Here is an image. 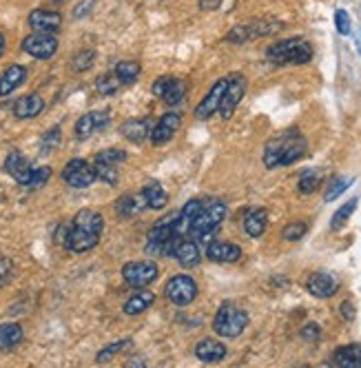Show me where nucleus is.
<instances>
[{
    "instance_id": "f257e3e1",
    "label": "nucleus",
    "mask_w": 361,
    "mask_h": 368,
    "mask_svg": "<svg viewBox=\"0 0 361 368\" xmlns=\"http://www.w3.org/2000/svg\"><path fill=\"white\" fill-rule=\"evenodd\" d=\"M308 151L306 138L297 129H288L271 138L264 147V165L266 169H277V167H288L293 162L302 160Z\"/></svg>"
},
{
    "instance_id": "f03ea898",
    "label": "nucleus",
    "mask_w": 361,
    "mask_h": 368,
    "mask_svg": "<svg viewBox=\"0 0 361 368\" xmlns=\"http://www.w3.org/2000/svg\"><path fill=\"white\" fill-rule=\"evenodd\" d=\"M105 231V218L93 209L78 211L69 224L67 249L73 253H87L98 247L100 237Z\"/></svg>"
},
{
    "instance_id": "7ed1b4c3",
    "label": "nucleus",
    "mask_w": 361,
    "mask_h": 368,
    "mask_svg": "<svg viewBox=\"0 0 361 368\" xmlns=\"http://www.w3.org/2000/svg\"><path fill=\"white\" fill-rule=\"evenodd\" d=\"M226 218V204L222 200H209L202 204V209L195 215L189 235L197 242V244H209L211 237L217 233L219 224Z\"/></svg>"
},
{
    "instance_id": "20e7f679",
    "label": "nucleus",
    "mask_w": 361,
    "mask_h": 368,
    "mask_svg": "<svg viewBox=\"0 0 361 368\" xmlns=\"http://www.w3.org/2000/svg\"><path fill=\"white\" fill-rule=\"evenodd\" d=\"M266 58L273 65H306L313 60V45L304 38H286L266 49Z\"/></svg>"
},
{
    "instance_id": "39448f33",
    "label": "nucleus",
    "mask_w": 361,
    "mask_h": 368,
    "mask_svg": "<svg viewBox=\"0 0 361 368\" xmlns=\"http://www.w3.org/2000/svg\"><path fill=\"white\" fill-rule=\"evenodd\" d=\"M246 326H248V313L233 302H224L213 317V331L224 339L239 337L246 331Z\"/></svg>"
},
{
    "instance_id": "423d86ee",
    "label": "nucleus",
    "mask_w": 361,
    "mask_h": 368,
    "mask_svg": "<svg viewBox=\"0 0 361 368\" xmlns=\"http://www.w3.org/2000/svg\"><path fill=\"white\" fill-rule=\"evenodd\" d=\"M175 222H177V213H169L153 224V229L147 235V253L149 255H153V257L171 255L173 244L179 237L175 231Z\"/></svg>"
},
{
    "instance_id": "0eeeda50",
    "label": "nucleus",
    "mask_w": 361,
    "mask_h": 368,
    "mask_svg": "<svg viewBox=\"0 0 361 368\" xmlns=\"http://www.w3.org/2000/svg\"><path fill=\"white\" fill-rule=\"evenodd\" d=\"M125 162H127L125 149H103L95 153L93 167H95L98 178L113 187V184H117V180H120V173H117L120 165H125Z\"/></svg>"
},
{
    "instance_id": "6e6552de",
    "label": "nucleus",
    "mask_w": 361,
    "mask_h": 368,
    "mask_svg": "<svg viewBox=\"0 0 361 368\" xmlns=\"http://www.w3.org/2000/svg\"><path fill=\"white\" fill-rule=\"evenodd\" d=\"M164 297L175 306H189L197 297V284L191 275H173L164 284Z\"/></svg>"
},
{
    "instance_id": "1a4fd4ad",
    "label": "nucleus",
    "mask_w": 361,
    "mask_h": 368,
    "mask_svg": "<svg viewBox=\"0 0 361 368\" xmlns=\"http://www.w3.org/2000/svg\"><path fill=\"white\" fill-rule=\"evenodd\" d=\"M122 277L133 289H145L157 277V264L149 260H131L122 267Z\"/></svg>"
},
{
    "instance_id": "9d476101",
    "label": "nucleus",
    "mask_w": 361,
    "mask_h": 368,
    "mask_svg": "<svg viewBox=\"0 0 361 368\" xmlns=\"http://www.w3.org/2000/svg\"><path fill=\"white\" fill-rule=\"evenodd\" d=\"M244 93H246V78L242 73H231L226 91L222 96V102H219V116H222V120L233 118L239 102L244 100Z\"/></svg>"
},
{
    "instance_id": "9b49d317",
    "label": "nucleus",
    "mask_w": 361,
    "mask_h": 368,
    "mask_svg": "<svg viewBox=\"0 0 361 368\" xmlns=\"http://www.w3.org/2000/svg\"><path fill=\"white\" fill-rule=\"evenodd\" d=\"M63 180L73 189H87L98 180V173H95V167L89 165L87 160L75 158V160H69L67 165H65Z\"/></svg>"
},
{
    "instance_id": "f8f14e48",
    "label": "nucleus",
    "mask_w": 361,
    "mask_h": 368,
    "mask_svg": "<svg viewBox=\"0 0 361 368\" xmlns=\"http://www.w3.org/2000/svg\"><path fill=\"white\" fill-rule=\"evenodd\" d=\"M151 91H153V96L162 98L164 105L177 107L179 102L187 98V83L182 78H175V76H162L153 83Z\"/></svg>"
},
{
    "instance_id": "ddd939ff",
    "label": "nucleus",
    "mask_w": 361,
    "mask_h": 368,
    "mask_svg": "<svg viewBox=\"0 0 361 368\" xmlns=\"http://www.w3.org/2000/svg\"><path fill=\"white\" fill-rule=\"evenodd\" d=\"M23 51L38 60H49L58 51V38H56V34L33 31L23 40Z\"/></svg>"
},
{
    "instance_id": "4468645a",
    "label": "nucleus",
    "mask_w": 361,
    "mask_h": 368,
    "mask_svg": "<svg viewBox=\"0 0 361 368\" xmlns=\"http://www.w3.org/2000/svg\"><path fill=\"white\" fill-rule=\"evenodd\" d=\"M171 255L179 262L182 269H195L199 262H202V251H199V244L189 235H179L173 244Z\"/></svg>"
},
{
    "instance_id": "2eb2a0df",
    "label": "nucleus",
    "mask_w": 361,
    "mask_h": 368,
    "mask_svg": "<svg viewBox=\"0 0 361 368\" xmlns=\"http://www.w3.org/2000/svg\"><path fill=\"white\" fill-rule=\"evenodd\" d=\"M179 125H182V116L175 113V111H169V113H164L162 118L155 122V127H151L149 140L153 142L155 147L167 145V142H171V138L177 133Z\"/></svg>"
},
{
    "instance_id": "dca6fc26",
    "label": "nucleus",
    "mask_w": 361,
    "mask_h": 368,
    "mask_svg": "<svg viewBox=\"0 0 361 368\" xmlns=\"http://www.w3.org/2000/svg\"><path fill=\"white\" fill-rule=\"evenodd\" d=\"M111 125V116L109 111H89L85 113L75 122V138L78 140H87L89 136L98 133V131H105Z\"/></svg>"
},
{
    "instance_id": "f3484780",
    "label": "nucleus",
    "mask_w": 361,
    "mask_h": 368,
    "mask_svg": "<svg viewBox=\"0 0 361 368\" xmlns=\"http://www.w3.org/2000/svg\"><path fill=\"white\" fill-rule=\"evenodd\" d=\"M306 289L313 297L317 300H328L333 297L337 291H339V280L333 275V273H326V271H317V273H310L308 280H306Z\"/></svg>"
},
{
    "instance_id": "a211bd4d",
    "label": "nucleus",
    "mask_w": 361,
    "mask_h": 368,
    "mask_svg": "<svg viewBox=\"0 0 361 368\" xmlns=\"http://www.w3.org/2000/svg\"><path fill=\"white\" fill-rule=\"evenodd\" d=\"M226 85H229V78H219L217 83L211 87V91L195 107V118L197 120H209V118H213V113L219 111V102H222V96L226 91Z\"/></svg>"
},
{
    "instance_id": "6ab92c4d",
    "label": "nucleus",
    "mask_w": 361,
    "mask_h": 368,
    "mask_svg": "<svg viewBox=\"0 0 361 368\" xmlns=\"http://www.w3.org/2000/svg\"><path fill=\"white\" fill-rule=\"evenodd\" d=\"M206 257L215 264H235L242 257V249H239L235 242L211 240L206 247Z\"/></svg>"
},
{
    "instance_id": "aec40b11",
    "label": "nucleus",
    "mask_w": 361,
    "mask_h": 368,
    "mask_svg": "<svg viewBox=\"0 0 361 368\" xmlns=\"http://www.w3.org/2000/svg\"><path fill=\"white\" fill-rule=\"evenodd\" d=\"M195 357L199 362H204V364H217V362H222L226 357V346L222 342H217L213 337H204V339H199L195 344V349H193Z\"/></svg>"
},
{
    "instance_id": "412c9836",
    "label": "nucleus",
    "mask_w": 361,
    "mask_h": 368,
    "mask_svg": "<svg viewBox=\"0 0 361 368\" xmlns=\"http://www.w3.org/2000/svg\"><path fill=\"white\" fill-rule=\"evenodd\" d=\"M5 173H9L18 184H23L27 187V182L33 173V167L29 165V160L20 153V151H11L7 158H5Z\"/></svg>"
},
{
    "instance_id": "4be33fe9",
    "label": "nucleus",
    "mask_w": 361,
    "mask_h": 368,
    "mask_svg": "<svg viewBox=\"0 0 361 368\" xmlns=\"http://www.w3.org/2000/svg\"><path fill=\"white\" fill-rule=\"evenodd\" d=\"M277 27L279 25H275V23H248V25H239V27L231 29V34L226 36V40H231V43H246V40L273 34V29H277Z\"/></svg>"
},
{
    "instance_id": "5701e85b",
    "label": "nucleus",
    "mask_w": 361,
    "mask_h": 368,
    "mask_svg": "<svg viewBox=\"0 0 361 368\" xmlns=\"http://www.w3.org/2000/svg\"><path fill=\"white\" fill-rule=\"evenodd\" d=\"M29 27L33 31H47V34H56L63 25V16L58 11H49V9H36L29 14Z\"/></svg>"
},
{
    "instance_id": "b1692460",
    "label": "nucleus",
    "mask_w": 361,
    "mask_h": 368,
    "mask_svg": "<svg viewBox=\"0 0 361 368\" xmlns=\"http://www.w3.org/2000/svg\"><path fill=\"white\" fill-rule=\"evenodd\" d=\"M268 227V213L262 207H251L244 213V231L248 237H262Z\"/></svg>"
},
{
    "instance_id": "393cba45",
    "label": "nucleus",
    "mask_w": 361,
    "mask_h": 368,
    "mask_svg": "<svg viewBox=\"0 0 361 368\" xmlns=\"http://www.w3.org/2000/svg\"><path fill=\"white\" fill-rule=\"evenodd\" d=\"M43 109H45V100L38 93H29V96H23L20 100H16L14 116L18 120H29V118H36L43 113Z\"/></svg>"
},
{
    "instance_id": "a878e982",
    "label": "nucleus",
    "mask_w": 361,
    "mask_h": 368,
    "mask_svg": "<svg viewBox=\"0 0 361 368\" xmlns=\"http://www.w3.org/2000/svg\"><path fill=\"white\" fill-rule=\"evenodd\" d=\"M140 193H142V198H145L147 209L159 211V209H164L167 204H169V193L164 191V187H162V184H159L157 180L147 182Z\"/></svg>"
},
{
    "instance_id": "bb28decb",
    "label": "nucleus",
    "mask_w": 361,
    "mask_h": 368,
    "mask_svg": "<svg viewBox=\"0 0 361 368\" xmlns=\"http://www.w3.org/2000/svg\"><path fill=\"white\" fill-rule=\"evenodd\" d=\"M27 80V69L23 65H11L0 76V96H9Z\"/></svg>"
},
{
    "instance_id": "cd10ccee",
    "label": "nucleus",
    "mask_w": 361,
    "mask_h": 368,
    "mask_svg": "<svg viewBox=\"0 0 361 368\" xmlns=\"http://www.w3.org/2000/svg\"><path fill=\"white\" fill-rule=\"evenodd\" d=\"M153 302H155V295H153L151 291L140 289L137 293H133V295L125 302L122 311H125V315H131V317L142 315L145 311H149V309H151Z\"/></svg>"
},
{
    "instance_id": "c85d7f7f",
    "label": "nucleus",
    "mask_w": 361,
    "mask_h": 368,
    "mask_svg": "<svg viewBox=\"0 0 361 368\" xmlns=\"http://www.w3.org/2000/svg\"><path fill=\"white\" fill-rule=\"evenodd\" d=\"M202 204H204V200H199V198L189 200V202L184 204L182 211L177 213V222H175V231H177V235H189L191 224H193L195 215L199 213V209H202Z\"/></svg>"
},
{
    "instance_id": "c756f323",
    "label": "nucleus",
    "mask_w": 361,
    "mask_h": 368,
    "mask_svg": "<svg viewBox=\"0 0 361 368\" xmlns=\"http://www.w3.org/2000/svg\"><path fill=\"white\" fill-rule=\"evenodd\" d=\"M151 122H149V118H131V120H127L125 125H122V136L127 138V140H131V142H135V145H140V142H142L145 138H149V133H151Z\"/></svg>"
},
{
    "instance_id": "7c9ffc66",
    "label": "nucleus",
    "mask_w": 361,
    "mask_h": 368,
    "mask_svg": "<svg viewBox=\"0 0 361 368\" xmlns=\"http://www.w3.org/2000/svg\"><path fill=\"white\" fill-rule=\"evenodd\" d=\"M333 364L342 368H361V344L339 346L333 355Z\"/></svg>"
},
{
    "instance_id": "2f4dec72",
    "label": "nucleus",
    "mask_w": 361,
    "mask_h": 368,
    "mask_svg": "<svg viewBox=\"0 0 361 368\" xmlns=\"http://www.w3.org/2000/svg\"><path fill=\"white\" fill-rule=\"evenodd\" d=\"M147 204H145V198L142 193L137 195H122L117 202H115V213L120 218H135L140 211H145Z\"/></svg>"
},
{
    "instance_id": "473e14b6",
    "label": "nucleus",
    "mask_w": 361,
    "mask_h": 368,
    "mask_svg": "<svg viewBox=\"0 0 361 368\" xmlns=\"http://www.w3.org/2000/svg\"><path fill=\"white\" fill-rule=\"evenodd\" d=\"M23 326L9 322V324H0V351H11L16 346L23 342Z\"/></svg>"
},
{
    "instance_id": "72a5a7b5",
    "label": "nucleus",
    "mask_w": 361,
    "mask_h": 368,
    "mask_svg": "<svg viewBox=\"0 0 361 368\" xmlns=\"http://www.w3.org/2000/svg\"><path fill=\"white\" fill-rule=\"evenodd\" d=\"M319 187H322V173H319L317 169H306L302 171V175H299V182H297V189L302 195H310L315 193Z\"/></svg>"
},
{
    "instance_id": "f704fd0d",
    "label": "nucleus",
    "mask_w": 361,
    "mask_h": 368,
    "mask_svg": "<svg viewBox=\"0 0 361 368\" xmlns=\"http://www.w3.org/2000/svg\"><path fill=\"white\" fill-rule=\"evenodd\" d=\"M140 71H142V67H140L137 63H133V60H122V63H117L113 73L120 78V83L122 85H131L135 83V80L140 78Z\"/></svg>"
},
{
    "instance_id": "c9c22d12",
    "label": "nucleus",
    "mask_w": 361,
    "mask_h": 368,
    "mask_svg": "<svg viewBox=\"0 0 361 368\" xmlns=\"http://www.w3.org/2000/svg\"><path fill=\"white\" fill-rule=\"evenodd\" d=\"M357 204H359V200L357 198H352V200H348L342 209H337L335 211V215L330 218V229L333 231H339V229H344V224L350 220V215L355 213V209H357Z\"/></svg>"
},
{
    "instance_id": "e433bc0d",
    "label": "nucleus",
    "mask_w": 361,
    "mask_h": 368,
    "mask_svg": "<svg viewBox=\"0 0 361 368\" xmlns=\"http://www.w3.org/2000/svg\"><path fill=\"white\" fill-rule=\"evenodd\" d=\"M120 87H122V83H120V78L115 73H103L95 80V89L100 96H113L117 93Z\"/></svg>"
},
{
    "instance_id": "4c0bfd02",
    "label": "nucleus",
    "mask_w": 361,
    "mask_h": 368,
    "mask_svg": "<svg viewBox=\"0 0 361 368\" xmlns=\"http://www.w3.org/2000/svg\"><path fill=\"white\" fill-rule=\"evenodd\" d=\"M131 344H133L131 339H120V342H113V344L105 346V349L95 355V362H98V364H107V362H111L120 351L131 349Z\"/></svg>"
},
{
    "instance_id": "58836bf2",
    "label": "nucleus",
    "mask_w": 361,
    "mask_h": 368,
    "mask_svg": "<svg viewBox=\"0 0 361 368\" xmlns=\"http://www.w3.org/2000/svg\"><path fill=\"white\" fill-rule=\"evenodd\" d=\"M93 60H95V51L93 49H83L78 51L71 60V67L73 71H89L93 67Z\"/></svg>"
},
{
    "instance_id": "ea45409f",
    "label": "nucleus",
    "mask_w": 361,
    "mask_h": 368,
    "mask_svg": "<svg viewBox=\"0 0 361 368\" xmlns=\"http://www.w3.org/2000/svg\"><path fill=\"white\" fill-rule=\"evenodd\" d=\"M60 138H63V131H60V127H53V129L45 131V136L40 138V151H43V153H51L53 149H58Z\"/></svg>"
},
{
    "instance_id": "a19ab883",
    "label": "nucleus",
    "mask_w": 361,
    "mask_h": 368,
    "mask_svg": "<svg viewBox=\"0 0 361 368\" xmlns=\"http://www.w3.org/2000/svg\"><path fill=\"white\" fill-rule=\"evenodd\" d=\"M350 184H352L350 178H335V180L328 184V189H326V193H324V200H326V202L337 200L339 195H342V193L350 187Z\"/></svg>"
},
{
    "instance_id": "79ce46f5",
    "label": "nucleus",
    "mask_w": 361,
    "mask_h": 368,
    "mask_svg": "<svg viewBox=\"0 0 361 368\" xmlns=\"http://www.w3.org/2000/svg\"><path fill=\"white\" fill-rule=\"evenodd\" d=\"M49 178H51V169H49V167L33 169V173H31V178H29V182H27V189H29V191H38V189H43L45 184L49 182Z\"/></svg>"
},
{
    "instance_id": "37998d69",
    "label": "nucleus",
    "mask_w": 361,
    "mask_h": 368,
    "mask_svg": "<svg viewBox=\"0 0 361 368\" xmlns=\"http://www.w3.org/2000/svg\"><path fill=\"white\" fill-rule=\"evenodd\" d=\"M308 233V224L306 222H291L288 227H284L282 235L286 242H299Z\"/></svg>"
},
{
    "instance_id": "c03bdc74",
    "label": "nucleus",
    "mask_w": 361,
    "mask_h": 368,
    "mask_svg": "<svg viewBox=\"0 0 361 368\" xmlns=\"http://www.w3.org/2000/svg\"><path fill=\"white\" fill-rule=\"evenodd\" d=\"M335 25H337V31L342 36L350 34V16H348L346 9H337L335 11Z\"/></svg>"
},
{
    "instance_id": "a18cd8bd",
    "label": "nucleus",
    "mask_w": 361,
    "mask_h": 368,
    "mask_svg": "<svg viewBox=\"0 0 361 368\" xmlns=\"http://www.w3.org/2000/svg\"><path fill=\"white\" fill-rule=\"evenodd\" d=\"M11 275H14V264H11V260L5 257V255H0V286H5L11 280Z\"/></svg>"
},
{
    "instance_id": "49530a36",
    "label": "nucleus",
    "mask_w": 361,
    "mask_h": 368,
    "mask_svg": "<svg viewBox=\"0 0 361 368\" xmlns=\"http://www.w3.org/2000/svg\"><path fill=\"white\" fill-rule=\"evenodd\" d=\"M319 337H322V326H319V324H306L302 329V339L317 342Z\"/></svg>"
},
{
    "instance_id": "de8ad7c7",
    "label": "nucleus",
    "mask_w": 361,
    "mask_h": 368,
    "mask_svg": "<svg viewBox=\"0 0 361 368\" xmlns=\"http://www.w3.org/2000/svg\"><path fill=\"white\" fill-rule=\"evenodd\" d=\"M93 5H95V0H83V3H80V5L73 9V18H83V16H87V14L91 11Z\"/></svg>"
},
{
    "instance_id": "09e8293b",
    "label": "nucleus",
    "mask_w": 361,
    "mask_h": 368,
    "mask_svg": "<svg viewBox=\"0 0 361 368\" xmlns=\"http://www.w3.org/2000/svg\"><path fill=\"white\" fill-rule=\"evenodd\" d=\"M339 311H342V315H344V320H355V306L350 304V302H344L342 304V309H339Z\"/></svg>"
},
{
    "instance_id": "8fccbe9b",
    "label": "nucleus",
    "mask_w": 361,
    "mask_h": 368,
    "mask_svg": "<svg viewBox=\"0 0 361 368\" xmlns=\"http://www.w3.org/2000/svg\"><path fill=\"white\" fill-rule=\"evenodd\" d=\"M199 7H202V9H215L217 7V0H202V3H199Z\"/></svg>"
},
{
    "instance_id": "3c124183",
    "label": "nucleus",
    "mask_w": 361,
    "mask_h": 368,
    "mask_svg": "<svg viewBox=\"0 0 361 368\" xmlns=\"http://www.w3.org/2000/svg\"><path fill=\"white\" fill-rule=\"evenodd\" d=\"M3 51H5V36L0 34V56H3Z\"/></svg>"
},
{
    "instance_id": "603ef678",
    "label": "nucleus",
    "mask_w": 361,
    "mask_h": 368,
    "mask_svg": "<svg viewBox=\"0 0 361 368\" xmlns=\"http://www.w3.org/2000/svg\"><path fill=\"white\" fill-rule=\"evenodd\" d=\"M359 49H361V34H359Z\"/></svg>"
},
{
    "instance_id": "864d4df0",
    "label": "nucleus",
    "mask_w": 361,
    "mask_h": 368,
    "mask_svg": "<svg viewBox=\"0 0 361 368\" xmlns=\"http://www.w3.org/2000/svg\"><path fill=\"white\" fill-rule=\"evenodd\" d=\"M53 3H65V0H53Z\"/></svg>"
}]
</instances>
